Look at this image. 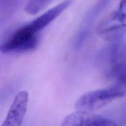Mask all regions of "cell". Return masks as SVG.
<instances>
[{
    "instance_id": "cell-1",
    "label": "cell",
    "mask_w": 126,
    "mask_h": 126,
    "mask_svg": "<svg viewBox=\"0 0 126 126\" xmlns=\"http://www.w3.org/2000/svg\"><path fill=\"white\" fill-rule=\"evenodd\" d=\"M126 94V88L113 85L110 87L87 92L79 97L75 103L76 110L94 112L103 108L117 98Z\"/></svg>"
},
{
    "instance_id": "cell-2",
    "label": "cell",
    "mask_w": 126,
    "mask_h": 126,
    "mask_svg": "<svg viewBox=\"0 0 126 126\" xmlns=\"http://www.w3.org/2000/svg\"><path fill=\"white\" fill-rule=\"evenodd\" d=\"M38 33L33 31L28 23L11 32L1 45V51L4 54L31 52L39 44Z\"/></svg>"
},
{
    "instance_id": "cell-3",
    "label": "cell",
    "mask_w": 126,
    "mask_h": 126,
    "mask_svg": "<svg viewBox=\"0 0 126 126\" xmlns=\"http://www.w3.org/2000/svg\"><path fill=\"white\" fill-rule=\"evenodd\" d=\"M126 30V0H121L118 9L101 22L97 33L109 41L120 39Z\"/></svg>"
},
{
    "instance_id": "cell-4",
    "label": "cell",
    "mask_w": 126,
    "mask_h": 126,
    "mask_svg": "<svg viewBox=\"0 0 126 126\" xmlns=\"http://www.w3.org/2000/svg\"><path fill=\"white\" fill-rule=\"evenodd\" d=\"M126 62V43L116 41L103 48L96 59V63L104 75Z\"/></svg>"
},
{
    "instance_id": "cell-5",
    "label": "cell",
    "mask_w": 126,
    "mask_h": 126,
    "mask_svg": "<svg viewBox=\"0 0 126 126\" xmlns=\"http://www.w3.org/2000/svg\"><path fill=\"white\" fill-rule=\"evenodd\" d=\"M61 126H118L113 121L102 116L77 110L68 114L62 123Z\"/></svg>"
},
{
    "instance_id": "cell-6",
    "label": "cell",
    "mask_w": 126,
    "mask_h": 126,
    "mask_svg": "<svg viewBox=\"0 0 126 126\" xmlns=\"http://www.w3.org/2000/svg\"><path fill=\"white\" fill-rule=\"evenodd\" d=\"M28 103V94L20 91L16 96L2 126H21Z\"/></svg>"
},
{
    "instance_id": "cell-7",
    "label": "cell",
    "mask_w": 126,
    "mask_h": 126,
    "mask_svg": "<svg viewBox=\"0 0 126 126\" xmlns=\"http://www.w3.org/2000/svg\"><path fill=\"white\" fill-rule=\"evenodd\" d=\"M73 0H65L50 9L41 15L36 19L28 23V26L35 32L39 33L54 21L72 4Z\"/></svg>"
},
{
    "instance_id": "cell-8",
    "label": "cell",
    "mask_w": 126,
    "mask_h": 126,
    "mask_svg": "<svg viewBox=\"0 0 126 126\" xmlns=\"http://www.w3.org/2000/svg\"><path fill=\"white\" fill-rule=\"evenodd\" d=\"M110 1V0H99L98 2L95 5L94 7H93V8L90 11L89 13L87 14V17L84 20V23H83V25L81 27L79 33H78V36L76 38V46L79 47L81 46L83 40L87 36V31L94 17L107 6Z\"/></svg>"
},
{
    "instance_id": "cell-9",
    "label": "cell",
    "mask_w": 126,
    "mask_h": 126,
    "mask_svg": "<svg viewBox=\"0 0 126 126\" xmlns=\"http://www.w3.org/2000/svg\"><path fill=\"white\" fill-rule=\"evenodd\" d=\"M113 85L126 88V62L113 68L105 75Z\"/></svg>"
},
{
    "instance_id": "cell-10",
    "label": "cell",
    "mask_w": 126,
    "mask_h": 126,
    "mask_svg": "<svg viewBox=\"0 0 126 126\" xmlns=\"http://www.w3.org/2000/svg\"><path fill=\"white\" fill-rule=\"evenodd\" d=\"M52 0H28L25 9L29 14H36L45 7Z\"/></svg>"
},
{
    "instance_id": "cell-11",
    "label": "cell",
    "mask_w": 126,
    "mask_h": 126,
    "mask_svg": "<svg viewBox=\"0 0 126 126\" xmlns=\"http://www.w3.org/2000/svg\"><path fill=\"white\" fill-rule=\"evenodd\" d=\"M19 0H1V7L4 9H12L16 7Z\"/></svg>"
}]
</instances>
